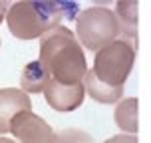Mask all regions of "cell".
I'll list each match as a JSON object with an SVG mask.
<instances>
[{"mask_svg":"<svg viewBox=\"0 0 151 143\" xmlns=\"http://www.w3.org/2000/svg\"><path fill=\"white\" fill-rule=\"evenodd\" d=\"M40 62L50 72L52 80L66 86L83 83L88 74L83 46L74 32L62 24L40 38Z\"/></svg>","mask_w":151,"mask_h":143,"instance_id":"1","label":"cell"},{"mask_svg":"<svg viewBox=\"0 0 151 143\" xmlns=\"http://www.w3.org/2000/svg\"><path fill=\"white\" fill-rule=\"evenodd\" d=\"M78 10L74 2H44V0H20L10 4L6 26L18 40H36L60 26L64 18H72Z\"/></svg>","mask_w":151,"mask_h":143,"instance_id":"2","label":"cell"},{"mask_svg":"<svg viewBox=\"0 0 151 143\" xmlns=\"http://www.w3.org/2000/svg\"><path fill=\"white\" fill-rule=\"evenodd\" d=\"M121 30L113 10L106 6H90L76 16V38L91 52L98 54L101 48L119 40Z\"/></svg>","mask_w":151,"mask_h":143,"instance_id":"3","label":"cell"},{"mask_svg":"<svg viewBox=\"0 0 151 143\" xmlns=\"http://www.w3.org/2000/svg\"><path fill=\"white\" fill-rule=\"evenodd\" d=\"M135 64V48L125 40H115L101 48L93 58V74L107 86L123 88Z\"/></svg>","mask_w":151,"mask_h":143,"instance_id":"4","label":"cell"},{"mask_svg":"<svg viewBox=\"0 0 151 143\" xmlns=\"http://www.w3.org/2000/svg\"><path fill=\"white\" fill-rule=\"evenodd\" d=\"M10 133L20 143H60V135L34 111L18 113L12 119Z\"/></svg>","mask_w":151,"mask_h":143,"instance_id":"5","label":"cell"},{"mask_svg":"<svg viewBox=\"0 0 151 143\" xmlns=\"http://www.w3.org/2000/svg\"><path fill=\"white\" fill-rule=\"evenodd\" d=\"M44 98L48 101V106L56 109V111H74L83 103L86 98V86L83 83H76V86H66L52 80L46 86Z\"/></svg>","mask_w":151,"mask_h":143,"instance_id":"6","label":"cell"},{"mask_svg":"<svg viewBox=\"0 0 151 143\" xmlns=\"http://www.w3.org/2000/svg\"><path fill=\"white\" fill-rule=\"evenodd\" d=\"M20 111H32L30 96L18 88H2L0 90V135L10 133L12 119Z\"/></svg>","mask_w":151,"mask_h":143,"instance_id":"7","label":"cell"},{"mask_svg":"<svg viewBox=\"0 0 151 143\" xmlns=\"http://www.w3.org/2000/svg\"><path fill=\"white\" fill-rule=\"evenodd\" d=\"M115 16L119 22L121 40L137 48V2L135 0H121L115 4Z\"/></svg>","mask_w":151,"mask_h":143,"instance_id":"8","label":"cell"},{"mask_svg":"<svg viewBox=\"0 0 151 143\" xmlns=\"http://www.w3.org/2000/svg\"><path fill=\"white\" fill-rule=\"evenodd\" d=\"M52 82V75L40 60L26 64L20 75V90L26 93H44L46 86Z\"/></svg>","mask_w":151,"mask_h":143,"instance_id":"9","label":"cell"},{"mask_svg":"<svg viewBox=\"0 0 151 143\" xmlns=\"http://www.w3.org/2000/svg\"><path fill=\"white\" fill-rule=\"evenodd\" d=\"M83 86H86V91L91 96V99H96L98 103H117L123 96V88H113V86L104 83L101 80H98L93 70H88V74L83 78Z\"/></svg>","mask_w":151,"mask_h":143,"instance_id":"10","label":"cell"},{"mask_svg":"<svg viewBox=\"0 0 151 143\" xmlns=\"http://www.w3.org/2000/svg\"><path fill=\"white\" fill-rule=\"evenodd\" d=\"M137 98H127L119 101L115 106V111H113V119H115V125L125 131L129 135H137V129H139V123H137Z\"/></svg>","mask_w":151,"mask_h":143,"instance_id":"11","label":"cell"},{"mask_svg":"<svg viewBox=\"0 0 151 143\" xmlns=\"http://www.w3.org/2000/svg\"><path fill=\"white\" fill-rule=\"evenodd\" d=\"M104 143H137V135H113V137H109V139H106Z\"/></svg>","mask_w":151,"mask_h":143,"instance_id":"12","label":"cell"},{"mask_svg":"<svg viewBox=\"0 0 151 143\" xmlns=\"http://www.w3.org/2000/svg\"><path fill=\"white\" fill-rule=\"evenodd\" d=\"M8 4L6 2H2V0H0V24H2V20H6V14H8Z\"/></svg>","mask_w":151,"mask_h":143,"instance_id":"13","label":"cell"},{"mask_svg":"<svg viewBox=\"0 0 151 143\" xmlns=\"http://www.w3.org/2000/svg\"><path fill=\"white\" fill-rule=\"evenodd\" d=\"M0 143H16V141L10 139V137H0Z\"/></svg>","mask_w":151,"mask_h":143,"instance_id":"14","label":"cell"}]
</instances>
